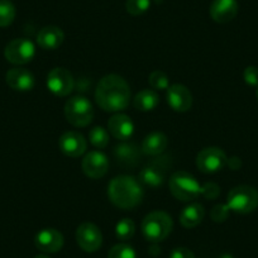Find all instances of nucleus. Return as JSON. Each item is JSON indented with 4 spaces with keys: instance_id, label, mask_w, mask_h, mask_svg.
Returning a JSON list of instances; mask_svg holds the SVG:
<instances>
[{
    "instance_id": "22",
    "label": "nucleus",
    "mask_w": 258,
    "mask_h": 258,
    "mask_svg": "<svg viewBox=\"0 0 258 258\" xmlns=\"http://www.w3.org/2000/svg\"><path fill=\"white\" fill-rule=\"evenodd\" d=\"M205 209L199 203H192L187 205L180 214V223L185 228H195L203 222Z\"/></svg>"
},
{
    "instance_id": "7",
    "label": "nucleus",
    "mask_w": 258,
    "mask_h": 258,
    "mask_svg": "<svg viewBox=\"0 0 258 258\" xmlns=\"http://www.w3.org/2000/svg\"><path fill=\"white\" fill-rule=\"evenodd\" d=\"M36 54V47L33 42L27 38H17L9 42L4 49L7 61L13 64L28 63Z\"/></svg>"
},
{
    "instance_id": "36",
    "label": "nucleus",
    "mask_w": 258,
    "mask_h": 258,
    "mask_svg": "<svg viewBox=\"0 0 258 258\" xmlns=\"http://www.w3.org/2000/svg\"><path fill=\"white\" fill-rule=\"evenodd\" d=\"M34 258H49V257H48V255H46V254H38V255H36Z\"/></svg>"
},
{
    "instance_id": "31",
    "label": "nucleus",
    "mask_w": 258,
    "mask_h": 258,
    "mask_svg": "<svg viewBox=\"0 0 258 258\" xmlns=\"http://www.w3.org/2000/svg\"><path fill=\"white\" fill-rule=\"evenodd\" d=\"M220 194V187L214 182H207L205 185H202V195L207 199H217Z\"/></svg>"
},
{
    "instance_id": "11",
    "label": "nucleus",
    "mask_w": 258,
    "mask_h": 258,
    "mask_svg": "<svg viewBox=\"0 0 258 258\" xmlns=\"http://www.w3.org/2000/svg\"><path fill=\"white\" fill-rule=\"evenodd\" d=\"M166 98H167V103L171 109L178 111V113H185V111L190 110L192 106V95H191L190 90L181 84H173V85L168 86Z\"/></svg>"
},
{
    "instance_id": "16",
    "label": "nucleus",
    "mask_w": 258,
    "mask_h": 258,
    "mask_svg": "<svg viewBox=\"0 0 258 258\" xmlns=\"http://www.w3.org/2000/svg\"><path fill=\"white\" fill-rule=\"evenodd\" d=\"M6 81L9 88L17 91H29L36 85L33 74L23 68L11 69L7 73Z\"/></svg>"
},
{
    "instance_id": "9",
    "label": "nucleus",
    "mask_w": 258,
    "mask_h": 258,
    "mask_svg": "<svg viewBox=\"0 0 258 258\" xmlns=\"http://www.w3.org/2000/svg\"><path fill=\"white\" fill-rule=\"evenodd\" d=\"M47 88L57 96H66L75 88V80L69 70L56 68L47 75Z\"/></svg>"
},
{
    "instance_id": "3",
    "label": "nucleus",
    "mask_w": 258,
    "mask_h": 258,
    "mask_svg": "<svg viewBox=\"0 0 258 258\" xmlns=\"http://www.w3.org/2000/svg\"><path fill=\"white\" fill-rule=\"evenodd\" d=\"M172 218L165 212H152L142 222V233L148 242L158 243L165 240L172 230Z\"/></svg>"
},
{
    "instance_id": "35",
    "label": "nucleus",
    "mask_w": 258,
    "mask_h": 258,
    "mask_svg": "<svg viewBox=\"0 0 258 258\" xmlns=\"http://www.w3.org/2000/svg\"><path fill=\"white\" fill-rule=\"evenodd\" d=\"M219 258H234V257H233L232 254H228V253H225V254H222V255H220Z\"/></svg>"
},
{
    "instance_id": "18",
    "label": "nucleus",
    "mask_w": 258,
    "mask_h": 258,
    "mask_svg": "<svg viewBox=\"0 0 258 258\" xmlns=\"http://www.w3.org/2000/svg\"><path fill=\"white\" fill-rule=\"evenodd\" d=\"M167 165L163 163V160L155 161L152 165L147 166L140 172V182L150 187H158L165 180V171Z\"/></svg>"
},
{
    "instance_id": "17",
    "label": "nucleus",
    "mask_w": 258,
    "mask_h": 258,
    "mask_svg": "<svg viewBox=\"0 0 258 258\" xmlns=\"http://www.w3.org/2000/svg\"><path fill=\"white\" fill-rule=\"evenodd\" d=\"M209 13L217 23H228L233 21L238 13L237 0H214L210 6Z\"/></svg>"
},
{
    "instance_id": "28",
    "label": "nucleus",
    "mask_w": 258,
    "mask_h": 258,
    "mask_svg": "<svg viewBox=\"0 0 258 258\" xmlns=\"http://www.w3.org/2000/svg\"><path fill=\"white\" fill-rule=\"evenodd\" d=\"M108 258H137L135 249L125 243H119L111 247Z\"/></svg>"
},
{
    "instance_id": "6",
    "label": "nucleus",
    "mask_w": 258,
    "mask_h": 258,
    "mask_svg": "<svg viewBox=\"0 0 258 258\" xmlns=\"http://www.w3.org/2000/svg\"><path fill=\"white\" fill-rule=\"evenodd\" d=\"M64 116L74 126H86L94 118V108L85 96H73L64 104Z\"/></svg>"
},
{
    "instance_id": "10",
    "label": "nucleus",
    "mask_w": 258,
    "mask_h": 258,
    "mask_svg": "<svg viewBox=\"0 0 258 258\" xmlns=\"http://www.w3.org/2000/svg\"><path fill=\"white\" fill-rule=\"evenodd\" d=\"M76 242L79 247L88 253L96 252L101 247L103 235L94 223L85 222L79 225L76 230Z\"/></svg>"
},
{
    "instance_id": "26",
    "label": "nucleus",
    "mask_w": 258,
    "mask_h": 258,
    "mask_svg": "<svg viewBox=\"0 0 258 258\" xmlns=\"http://www.w3.org/2000/svg\"><path fill=\"white\" fill-rule=\"evenodd\" d=\"M89 141L96 148H105L109 143V133L103 126H94L89 133Z\"/></svg>"
},
{
    "instance_id": "25",
    "label": "nucleus",
    "mask_w": 258,
    "mask_h": 258,
    "mask_svg": "<svg viewBox=\"0 0 258 258\" xmlns=\"http://www.w3.org/2000/svg\"><path fill=\"white\" fill-rule=\"evenodd\" d=\"M136 224L132 219L124 218L119 220L115 225V235L120 240H129L135 235Z\"/></svg>"
},
{
    "instance_id": "14",
    "label": "nucleus",
    "mask_w": 258,
    "mask_h": 258,
    "mask_svg": "<svg viewBox=\"0 0 258 258\" xmlns=\"http://www.w3.org/2000/svg\"><path fill=\"white\" fill-rule=\"evenodd\" d=\"M63 235L61 232L52 228L42 229L34 238V244L43 253H56L63 247Z\"/></svg>"
},
{
    "instance_id": "34",
    "label": "nucleus",
    "mask_w": 258,
    "mask_h": 258,
    "mask_svg": "<svg viewBox=\"0 0 258 258\" xmlns=\"http://www.w3.org/2000/svg\"><path fill=\"white\" fill-rule=\"evenodd\" d=\"M227 165L229 166L232 170H239L240 166H242V161H240L239 157H232V158H228L227 161Z\"/></svg>"
},
{
    "instance_id": "12",
    "label": "nucleus",
    "mask_w": 258,
    "mask_h": 258,
    "mask_svg": "<svg viewBox=\"0 0 258 258\" xmlns=\"http://www.w3.org/2000/svg\"><path fill=\"white\" fill-rule=\"evenodd\" d=\"M109 170L108 157L100 151H91L84 157L83 171L88 177L101 178Z\"/></svg>"
},
{
    "instance_id": "21",
    "label": "nucleus",
    "mask_w": 258,
    "mask_h": 258,
    "mask_svg": "<svg viewBox=\"0 0 258 258\" xmlns=\"http://www.w3.org/2000/svg\"><path fill=\"white\" fill-rule=\"evenodd\" d=\"M168 138L162 132H152L143 140L142 152L148 156H158L167 148Z\"/></svg>"
},
{
    "instance_id": "33",
    "label": "nucleus",
    "mask_w": 258,
    "mask_h": 258,
    "mask_svg": "<svg viewBox=\"0 0 258 258\" xmlns=\"http://www.w3.org/2000/svg\"><path fill=\"white\" fill-rule=\"evenodd\" d=\"M170 258H195V254L188 248L177 247L171 252Z\"/></svg>"
},
{
    "instance_id": "15",
    "label": "nucleus",
    "mask_w": 258,
    "mask_h": 258,
    "mask_svg": "<svg viewBox=\"0 0 258 258\" xmlns=\"http://www.w3.org/2000/svg\"><path fill=\"white\" fill-rule=\"evenodd\" d=\"M109 133L116 140L125 142L133 136L135 132V124L132 119L125 114H114L108 121Z\"/></svg>"
},
{
    "instance_id": "23",
    "label": "nucleus",
    "mask_w": 258,
    "mask_h": 258,
    "mask_svg": "<svg viewBox=\"0 0 258 258\" xmlns=\"http://www.w3.org/2000/svg\"><path fill=\"white\" fill-rule=\"evenodd\" d=\"M158 103H160V98H158L157 93L151 89H145V90L140 91L133 99V105L140 111L153 110L157 108Z\"/></svg>"
},
{
    "instance_id": "4",
    "label": "nucleus",
    "mask_w": 258,
    "mask_h": 258,
    "mask_svg": "<svg viewBox=\"0 0 258 258\" xmlns=\"http://www.w3.org/2000/svg\"><path fill=\"white\" fill-rule=\"evenodd\" d=\"M170 191L173 197L181 202H191L202 195V185L191 173L177 171L170 178Z\"/></svg>"
},
{
    "instance_id": "2",
    "label": "nucleus",
    "mask_w": 258,
    "mask_h": 258,
    "mask_svg": "<svg viewBox=\"0 0 258 258\" xmlns=\"http://www.w3.org/2000/svg\"><path fill=\"white\" fill-rule=\"evenodd\" d=\"M110 202L120 209H133L143 199V188L132 176H116L108 186Z\"/></svg>"
},
{
    "instance_id": "5",
    "label": "nucleus",
    "mask_w": 258,
    "mask_h": 258,
    "mask_svg": "<svg viewBox=\"0 0 258 258\" xmlns=\"http://www.w3.org/2000/svg\"><path fill=\"white\" fill-rule=\"evenodd\" d=\"M227 200L230 212L248 214L258 207V191L248 185L237 186L229 191Z\"/></svg>"
},
{
    "instance_id": "27",
    "label": "nucleus",
    "mask_w": 258,
    "mask_h": 258,
    "mask_svg": "<svg viewBox=\"0 0 258 258\" xmlns=\"http://www.w3.org/2000/svg\"><path fill=\"white\" fill-rule=\"evenodd\" d=\"M148 83H150L151 88L155 90H167L170 86V80L168 76L162 71H153L150 76H148Z\"/></svg>"
},
{
    "instance_id": "8",
    "label": "nucleus",
    "mask_w": 258,
    "mask_h": 258,
    "mask_svg": "<svg viewBox=\"0 0 258 258\" xmlns=\"http://www.w3.org/2000/svg\"><path fill=\"white\" fill-rule=\"evenodd\" d=\"M227 161L224 151L218 147H208L198 155L197 166L203 173H215L227 166Z\"/></svg>"
},
{
    "instance_id": "24",
    "label": "nucleus",
    "mask_w": 258,
    "mask_h": 258,
    "mask_svg": "<svg viewBox=\"0 0 258 258\" xmlns=\"http://www.w3.org/2000/svg\"><path fill=\"white\" fill-rule=\"evenodd\" d=\"M16 18V7L11 0H0V28L11 26Z\"/></svg>"
},
{
    "instance_id": "20",
    "label": "nucleus",
    "mask_w": 258,
    "mask_h": 258,
    "mask_svg": "<svg viewBox=\"0 0 258 258\" xmlns=\"http://www.w3.org/2000/svg\"><path fill=\"white\" fill-rule=\"evenodd\" d=\"M114 157L123 167H133L141 157L140 148L131 142H123L114 148Z\"/></svg>"
},
{
    "instance_id": "29",
    "label": "nucleus",
    "mask_w": 258,
    "mask_h": 258,
    "mask_svg": "<svg viewBox=\"0 0 258 258\" xmlns=\"http://www.w3.org/2000/svg\"><path fill=\"white\" fill-rule=\"evenodd\" d=\"M151 7V0H126L125 9L131 16H141Z\"/></svg>"
},
{
    "instance_id": "30",
    "label": "nucleus",
    "mask_w": 258,
    "mask_h": 258,
    "mask_svg": "<svg viewBox=\"0 0 258 258\" xmlns=\"http://www.w3.org/2000/svg\"><path fill=\"white\" fill-rule=\"evenodd\" d=\"M230 215V209L228 208L227 204H218L215 205L212 209V213H210V217L214 222L217 223H223L229 218Z\"/></svg>"
},
{
    "instance_id": "32",
    "label": "nucleus",
    "mask_w": 258,
    "mask_h": 258,
    "mask_svg": "<svg viewBox=\"0 0 258 258\" xmlns=\"http://www.w3.org/2000/svg\"><path fill=\"white\" fill-rule=\"evenodd\" d=\"M243 79L245 83L250 86H257L258 88V69L255 66H248L243 73Z\"/></svg>"
},
{
    "instance_id": "1",
    "label": "nucleus",
    "mask_w": 258,
    "mask_h": 258,
    "mask_svg": "<svg viewBox=\"0 0 258 258\" xmlns=\"http://www.w3.org/2000/svg\"><path fill=\"white\" fill-rule=\"evenodd\" d=\"M95 100L103 110L109 113L125 110L131 101L128 83L115 74L104 76L96 86Z\"/></svg>"
},
{
    "instance_id": "13",
    "label": "nucleus",
    "mask_w": 258,
    "mask_h": 258,
    "mask_svg": "<svg viewBox=\"0 0 258 258\" xmlns=\"http://www.w3.org/2000/svg\"><path fill=\"white\" fill-rule=\"evenodd\" d=\"M59 150L69 157H80L86 151V140L76 131L64 132L58 140Z\"/></svg>"
},
{
    "instance_id": "37",
    "label": "nucleus",
    "mask_w": 258,
    "mask_h": 258,
    "mask_svg": "<svg viewBox=\"0 0 258 258\" xmlns=\"http://www.w3.org/2000/svg\"><path fill=\"white\" fill-rule=\"evenodd\" d=\"M255 96H257V99H258V88H257V91H255Z\"/></svg>"
},
{
    "instance_id": "19",
    "label": "nucleus",
    "mask_w": 258,
    "mask_h": 258,
    "mask_svg": "<svg viewBox=\"0 0 258 258\" xmlns=\"http://www.w3.org/2000/svg\"><path fill=\"white\" fill-rule=\"evenodd\" d=\"M63 39L64 34L61 28L56 26H47L38 32L37 43L43 49H56L61 46Z\"/></svg>"
}]
</instances>
